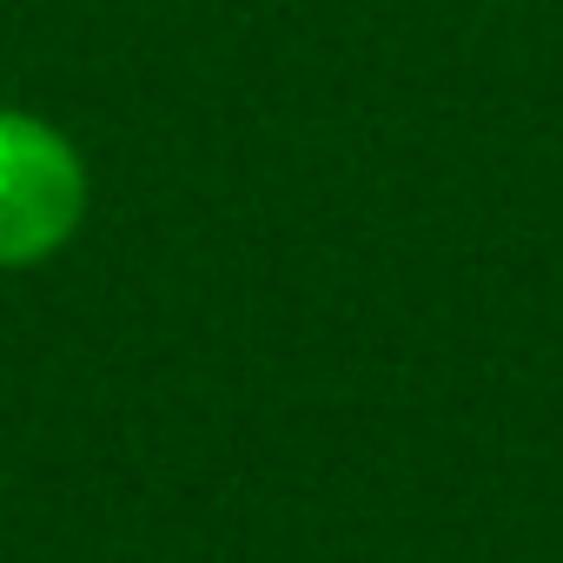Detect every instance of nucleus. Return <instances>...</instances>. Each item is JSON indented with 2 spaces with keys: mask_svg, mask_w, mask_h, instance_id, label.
<instances>
[{
  "mask_svg": "<svg viewBox=\"0 0 563 563\" xmlns=\"http://www.w3.org/2000/svg\"><path fill=\"white\" fill-rule=\"evenodd\" d=\"M93 179L80 146L21 107H0V272L47 265L87 219Z\"/></svg>",
  "mask_w": 563,
  "mask_h": 563,
  "instance_id": "1",
  "label": "nucleus"
}]
</instances>
